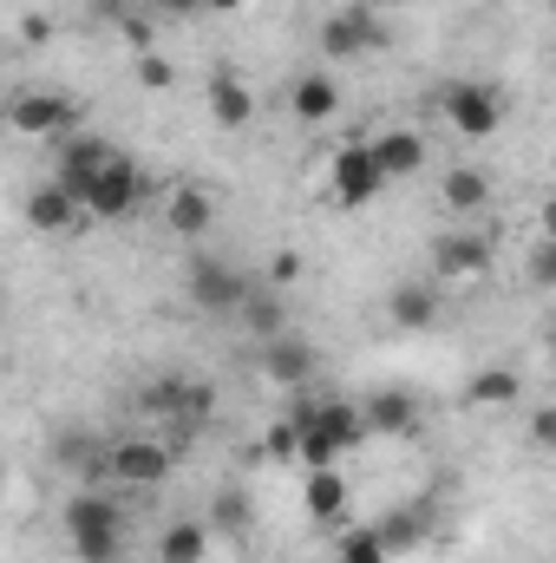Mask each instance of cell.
<instances>
[{
    "label": "cell",
    "mask_w": 556,
    "mask_h": 563,
    "mask_svg": "<svg viewBox=\"0 0 556 563\" xmlns=\"http://www.w3.org/2000/svg\"><path fill=\"white\" fill-rule=\"evenodd\" d=\"M53 184H66L79 203H86V217H105V223H119V217H132L144 197V177L132 157H105V164H92V170H53Z\"/></svg>",
    "instance_id": "obj_1"
},
{
    "label": "cell",
    "mask_w": 556,
    "mask_h": 563,
    "mask_svg": "<svg viewBox=\"0 0 556 563\" xmlns=\"http://www.w3.org/2000/svg\"><path fill=\"white\" fill-rule=\"evenodd\" d=\"M294 426H301V465L308 472L314 465H341V452H354L360 439H374L367 432V413L347 407V400H314Z\"/></svg>",
    "instance_id": "obj_2"
},
{
    "label": "cell",
    "mask_w": 556,
    "mask_h": 563,
    "mask_svg": "<svg viewBox=\"0 0 556 563\" xmlns=\"http://www.w3.org/2000/svg\"><path fill=\"white\" fill-rule=\"evenodd\" d=\"M66 538L79 563H119V505L105 492H73L66 498Z\"/></svg>",
    "instance_id": "obj_3"
},
{
    "label": "cell",
    "mask_w": 556,
    "mask_h": 563,
    "mask_svg": "<svg viewBox=\"0 0 556 563\" xmlns=\"http://www.w3.org/2000/svg\"><path fill=\"white\" fill-rule=\"evenodd\" d=\"M327 177H334V203H341V210H360V203H374V197L393 184L374 144H347V151L334 157V170H327Z\"/></svg>",
    "instance_id": "obj_4"
},
{
    "label": "cell",
    "mask_w": 556,
    "mask_h": 563,
    "mask_svg": "<svg viewBox=\"0 0 556 563\" xmlns=\"http://www.w3.org/2000/svg\"><path fill=\"white\" fill-rule=\"evenodd\" d=\"M105 478L125 485V492H151V485H164V478H170V445H164V439H119Z\"/></svg>",
    "instance_id": "obj_5"
},
{
    "label": "cell",
    "mask_w": 556,
    "mask_h": 563,
    "mask_svg": "<svg viewBox=\"0 0 556 563\" xmlns=\"http://www.w3.org/2000/svg\"><path fill=\"white\" fill-rule=\"evenodd\" d=\"M7 125L20 132V139H73V125H79V112H73V99H59V92H20L13 99V112H7Z\"/></svg>",
    "instance_id": "obj_6"
},
{
    "label": "cell",
    "mask_w": 556,
    "mask_h": 563,
    "mask_svg": "<svg viewBox=\"0 0 556 563\" xmlns=\"http://www.w3.org/2000/svg\"><path fill=\"white\" fill-rule=\"evenodd\" d=\"M445 125L458 132V139H491L498 125H504V99L491 92V86H452L445 92Z\"/></svg>",
    "instance_id": "obj_7"
},
{
    "label": "cell",
    "mask_w": 556,
    "mask_h": 563,
    "mask_svg": "<svg viewBox=\"0 0 556 563\" xmlns=\"http://www.w3.org/2000/svg\"><path fill=\"white\" fill-rule=\"evenodd\" d=\"M491 269V250L471 236V230H445L432 243V282H471Z\"/></svg>",
    "instance_id": "obj_8"
},
{
    "label": "cell",
    "mask_w": 556,
    "mask_h": 563,
    "mask_svg": "<svg viewBox=\"0 0 556 563\" xmlns=\"http://www.w3.org/2000/svg\"><path fill=\"white\" fill-rule=\"evenodd\" d=\"M367 46H380V20H374L367 7H347V13H334V20L321 26V53H327V59H360Z\"/></svg>",
    "instance_id": "obj_9"
},
{
    "label": "cell",
    "mask_w": 556,
    "mask_h": 563,
    "mask_svg": "<svg viewBox=\"0 0 556 563\" xmlns=\"http://www.w3.org/2000/svg\"><path fill=\"white\" fill-rule=\"evenodd\" d=\"M360 413H367V432H374V439H400V432L419 426V400L407 387H374V394L360 400Z\"/></svg>",
    "instance_id": "obj_10"
},
{
    "label": "cell",
    "mask_w": 556,
    "mask_h": 563,
    "mask_svg": "<svg viewBox=\"0 0 556 563\" xmlns=\"http://www.w3.org/2000/svg\"><path fill=\"white\" fill-rule=\"evenodd\" d=\"M263 380H276V387H308V380H314V347L294 341V334H269V341H263Z\"/></svg>",
    "instance_id": "obj_11"
},
{
    "label": "cell",
    "mask_w": 556,
    "mask_h": 563,
    "mask_svg": "<svg viewBox=\"0 0 556 563\" xmlns=\"http://www.w3.org/2000/svg\"><path fill=\"white\" fill-rule=\"evenodd\" d=\"M288 112H294L301 125H327V119L341 112V86H334V73H301V79L288 86Z\"/></svg>",
    "instance_id": "obj_12"
},
{
    "label": "cell",
    "mask_w": 556,
    "mask_h": 563,
    "mask_svg": "<svg viewBox=\"0 0 556 563\" xmlns=\"http://www.w3.org/2000/svg\"><path fill=\"white\" fill-rule=\"evenodd\" d=\"M256 119V99H249V86L223 66V73H210V125H223V132H243Z\"/></svg>",
    "instance_id": "obj_13"
},
{
    "label": "cell",
    "mask_w": 556,
    "mask_h": 563,
    "mask_svg": "<svg viewBox=\"0 0 556 563\" xmlns=\"http://www.w3.org/2000/svg\"><path fill=\"white\" fill-rule=\"evenodd\" d=\"M26 223H33V230H79V223H86V203H79L66 184H40V190L26 197Z\"/></svg>",
    "instance_id": "obj_14"
},
{
    "label": "cell",
    "mask_w": 556,
    "mask_h": 563,
    "mask_svg": "<svg viewBox=\"0 0 556 563\" xmlns=\"http://www.w3.org/2000/svg\"><path fill=\"white\" fill-rule=\"evenodd\" d=\"M387 314H393L400 334H425L438 321V282H400L393 301H387Z\"/></svg>",
    "instance_id": "obj_15"
},
{
    "label": "cell",
    "mask_w": 556,
    "mask_h": 563,
    "mask_svg": "<svg viewBox=\"0 0 556 563\" xmlns=\"http://www.w3.org/2000/svg\"><path fill=\"white\" fill-rule=\"evenodd\" d=\"M210 217H216L210 190H197V184H170V197H164V230H177V236H203Z\"/></svg>",
    "instance_id": "obj_16"
},
{
    "label": "cell",
    "mask_w": 556,
    "mask_h": 563,
    "mask_svg": "<svg viewBox=\"0 0 556 563\" xmlns=\"http://www.w3.org/2000/svg\"><path fill=\"white\" fill-rule=\"evenodd\" d=\"M190 295H197L203 308H243V301H249V282L236 276V269H223V263H197Z\"/></svg>",
    "instance_id": "obj_17"
},
{
    "label": "cell",
    "mask_w": 556,
    "mask_h": 563,
    "mask_svg": "<svg viewBox=\"0 0 556 563\" xmlns=\"http://www.w3.org/2000/svg\"><path fill=\"white\" fill-rule=\"evenodd\" d=\"M210 544H216V531L197 525V518H184V525H170L157 538V563H210Z\"/></svg>",
    "instance_id": "obj_18"
},
{
    "label": "cell",
    "mask_w": 556,
    "mask_h": 563,
    "mask_svg": "<svg viewBox=\"0 0 556 563\" xmlns=\"http://www.w3.org/2000/svg\"><path fill=\"white\" fill-rule=\"evenodd\" d=\"M380 151V164H387V177H419V164H425V139H419L413 125H393V132H380V139H367Z\"/></svg>",
    "instance_id": "obj_19"
},
{
    "label": "cell",
    "mask_w": 556,
    "mask_h": 563,
    "mask_svg": "<svg viewBox=\"0 0 556 563\" xmlns=\"http://www.w3.org/2000/svg\"><path fill=\"white\" fill-rule=\"evenodd\" d=\"M524 394V380L511 374V367H478L471 380H465V407H511Z\"/></svg>",
    "instance_id": "obj_20"
},
{
    "label": "cell",
    "mask_w": 556,
    "mask_h": 563,
    "mask_svg": "<svg viewBox=\"0 0 556 563\" xmlns=\"http://www.w3.org/2000/svg\"><path fill=\"white\" fill-rule=\"evenodd\" d=\"M341 505H347L341 465H314V472H308V511H314V518H341Z\"/></svg>",
    "instance_id": "obj_21"
},
{
    "label": "cell",
    "mask_w": 556,
    "mask_h": 563,
    "mask_svg": "<svg viewBox=\"0 0 556 563\" xmlns=\"http://www.w3.org/2000/svg\"><path fill=\"white\" fill-rule=\"evenodd\" d=\"M445 210H458V217H478L485 210V197H491V184L478 177V170H445Z\"/></svg>",
    "instance_id": "obj_22"
},
{
    "label": "cell",
    "mask_w": 556,
    "mask_h": 563,
    "mask_svg": "<svg viewBox=\"0 0 556 563\" xmlns=\"http://www.w3.org/2000/svg\"><path fill=\"white\" fill-rule=\"evenodd\" d=\"M387 558H393V544L380 538V525H360V531L341 538V563H387Z\"/></svg>",
    "instance_id": "obj_23"
},
{
    "label": "cell",
    "mask_w": 556,
    "mask_h": 563,
    "mask_svg": "<svg viewBox=\"0 0 556 563\" xmlns=\"http://www.w3.org/2000/svg\"><path fill=\"white\" fill-rule=\"evenodd\" d=\"M170 79H177V73H170V59H164V53H144V59H138V86H144V92H164Z\"/></svg>",
    "instance_id": "obj_24"
},
{
    "label": "cell",
    "mask_w": 556,
    "mask_h": 563,
    "mask_svg": "<svg viewBox=\"0 0 556 563\" xmlns=\"http://www.w3.org/2000/svg\"><path fill=\"white\" fill-rule=\"evenodd\" d=\"M531 445H537V452H556V400L531 413Z\"/></svg>",
    "instance_id": "obj_25"
},
{
    "label": "cell",
    "mask_w": 556,
    "mask_h": 563,
    "mask_svg": "<svg viewBox=\"0 0 556 563\" xmlns=\"http://www.w3.org/2000/svg\"><path fill=\"white\" fill-rule=\"evenodd\" d=\"M380 538H387L393 551H407V544L419 538V518H387V525H380Z\"/></svg>",
    "instance_id": "obj_26"
},
{
    "label": "cell",
    "mask_w": 556,
    "mask_h": 563,
    "mask_svg": "<svg viewBox=\"0 0 556 563\" xmlns=\"http://www.w3.org/2000/svg\"><path fill=\"white\" fill-rule=\"evenodd\" d=\"M531 276H537V288H556V243H544V250H537Z\"/></svg>",
    "instance_id": "obj_27"
},
{
    "label": "cell",
    "mask_w": 556,
    "mask_h": 563,
    "mask_svg": "<svg viewBox=\"0 0 556 563\" xmlns=\"http://www.w3.org/2000/svg\"><path fill=\"white\" fill-rule=\"evenodd\" d=\"M157 13H170V20H190V13H210V0H157Z\"/></svg>",
    "instance_id": "obj_28"
},
{
    "label": "cell",
    "mask_w": 556,
    "mask_h": 563,
    "mask_svg": "<svg viewBox=\"0 0 556 563\" xmlns=\"http://www.w3.org/2000/svg\"><path fill=\"white\" fill-rule=\"evenodd\" d=\"M537 230H544V243H556V190L544 197V210H537Z\"/></svg>",
    "instance_id": "obj_29"
},
{
    "label": "cell",
    "mask_w": 556,
    "mask_h": 563,
    "mask_svg": "<svg viewBox=\"0 0 556 563\" xmlns=\"http://www.w3.org/2000/svg\"><path fill=\"white\" fill-rule=\"evenodd\" d=\"M269 276H276V282H294V276H301V256H276V269H269Z\"/></svg>",
    "instance_id": "obj_30"
},
{
    "label": "cell",
    "mask_w": 556,
    "mask_h": 563,
    "mask_svg": "<svg viewBox=\"0 0 556 563\" xmlns=\"http://www.w3.org/2000/svg\"><path fill=\"white\" fill-rule=\"evenodd\" d=\"M249 0H210V13H243Z\"/></svg>",
    "instance_id": "obj_31"
},
{
    "label": "cell",
    "mask_w": 556,
    "mask_h": 563,
    "mask_svg": "<svg viewBox=\"0 0 556 563\" xmlns=\"http://www.w3.org/2000/svg\"><path fill=\"white\" fill-rule=\"evenodd\" d=\"M551 13H556V0H551Z\"/></svg>",
    "instance_id": "obj_32"
}]
</instances>
